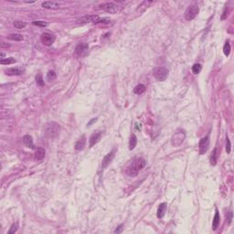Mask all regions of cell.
Wrapping results in <instances>:
<instances>
[{"instance_id":"7402d4cb","label":"cell","mask_w":234,"mask_h":234,"mask_svg":"<svg viewBox=\"0 0 234 234\" xmlns=\"http://www.w3.org/2000/svg\"><path fill=\"white\" fill-rule=\"evenodd\" d=\"M136 144H137V138L135 136V135H131V138H130V141H129V149L130 150H133V149L136 146Z\"/></svg>"},{"instance_id":"d4e9b609","label":"cell","mask_w":234,"mask_h":234,"mask_svg":"<svg viewBox=\"0 0 234 234\" xmlns=\"http://www.w3.org/2000/svg\"><path fill=\"white\" fill-rule=\"evenodd\" d=\"M202 70V66L199 63H195L192 66V72L194 74H199Z\"/></svg>"},{"instance_id":"4fadbf2b","label":"cell","mask_w":234,"mask_h":234,"mask_svg":"<svg viewBox=\"0 0 234 234\" xmlns=\"http://www.w3.org/2000/svg\"><path fill=\"white\" fill-rule=\"evenodd\" d=\"M86 145V137L85 135H82L75 144V149L77 151H81L85 147Z\"/></svg>"},{"instance_id":"83f0119b","label":"cell","mask_w":234,"mask_h":234,"mask_svg":"<svg viewBox=\"0 0 234 234\" xmlns=\"http://www.w3.org/2000/svg\"><path fill=\"white\" fill-rule=\"evenodd\" d=\"M15 62H16V60H15V59H13V58H6V59H4V60H0V63L3 64V65L13 64V63H15Z\"/></svg>"},{"instance_id":"cb8c5ba5","label":"cell","mask_w":234,"mask_h":234,"mask_svg":"<svg viewBox=\"0 0 234 234\" xmlns=\"http://www.w3.org/2000/svg\"><path fill=\"white\" fill-rule=\"evenodd\" d=\"M56 77H57V75H56V72L54 71H50L48 73H47V80H48V81H50V82L55 81Z\"/></svg>"},{"instance_id":"8fae6325","label":"cell","mask_w":234,"mask_h":234,"mask_svg":"<svg viewBox=\"0 0 234 234\" xmlns=\"http://www.w3.org/2000/svg\"><path fill=\"white\" fill-rule=\"evenodd\" d=\"M114 152H110V153H108L104 157V159H102V168H105L112 161H113V159H114Z\"/></svg>"},{"instance_id":"9a60e30c","label":"cell","mask_w":234,"mask_h":234,"mask_svg":"<svg viewBox=\"0 0 234 234\" xmlns=\"http://www.w3.org/2000/svg\"><path fill=\"white\" fill-rule=\"evenodd\" d=\"M5 72L9 76H17V75H20L23 71L22 70L18 69V68H9V69H6Z\"/></svg>"},{"instance_id":"d6986e66","label":"cell","mask_w":234,"mask_h":234,"mask_svg":"<svg viewBox=\"0 0 234 234\" xmlns=\"http://www.w3.org/2000/svg\"><path fill=\"white\" fill-rule=\"evenodd\" d=\"M23 142L24 144L27 146V147H30V148H35L34 147V144H33V139H32V136L30 135H27L23 137Z\"/></svg>"},{"instance_id":"ac0fdd59","label":"cell","mask_w":234,"mask_h":234,"mask_svg":"<svg viewBox=\"0 0 234 234\" xmlns=\"http://www.w3.org/2000/svg\"><path fill=\"white\" fill-rule=\"evenodd\" d=\"M220 213H219L218 210L216 209V213H215V216H214V219H213V222H212V227H213V230H217V228L220 225Z\"/></svg>"},{"instance_id":"1f68e13d","label":"cell","mask_w":234,"mask_h":234,"mask_svg":"<svg viewBox=\"0 0 234 234\" xmlns=\"http://www.w3.org/2000/svg\"><path fill=\"white\" fill-rule=\"evenodd\" d=\"M230 149H231L230 141L229 137L227 136V138H226V151H227V153H228V154H230Z\"/></svg>"},{"instance_id":"277c9868","label":"cell","mask_w":234,"mask_h":234,"mask_svg":"<svg viewBox=\"0 0 234 234\" xmlns=\"http://www.w3.org/2000/svg\"><path fill=\"white\" fill-rule=\"evenodd\" d=\"M199 12V9L198 6H196V5L190 6L188 7V9H186L185 12V18L188 21L193 20L194 18L198 16Z\"/></svg>"},{"instance_id":"4316f807","label":"cell","mask_w":234,"mask_h":234,"mask_svg":"<svg viewBox=\"0 0 234 234\" xmlns=\"http://www.w3.org/2000/svg\"><path fill=\"white\" fill-rule=\"evenodd\" d=\"M36 82H37V85L40 86V87H43L45 85L44 80L41 76V74H39V75L36 77Z\"/></svg>"},{"instance_id":"7a4b0ae2","label":"cell","mask_w":234,"mask_h":234,"mask_svg":"<svg viewBox=\"0 0 234 234\" xmlns=\"http://www.w3.org/2000/svg\"><path fill=\"white\" fill-rule=\"evenodd\" d=\"M60 131V127L58 124L50 123L46 127V135L50 139H55L59 136Z\"/></svg>"},{"instance_id":"f546056e","label":"cell","mask_w":234,"mask_h":234,"mask_svg":"<svg viewBox=\"0 0 234 234\" xmlns=\"http://www.w3.org/2000/svg\"><path fill=\"white\" fill-rule=\"evenodd\" d=\"M17 229H18V222H15L14 224H12L10 230H8V234H13V233L17 232Z\"/></svg>"},{"instance_id":"9c48e42d","label":"cell","mask_w":234,"mask_h":234,"mask_svg":"<svg viewBox=\"0 0 234 234\" xmlns=\"http://www.w3.org/2000/svg\"><path fill=\"white\" fill-rule=\"evenodd\" d=\"M99 19H100V17L97 15H87V16H84V17H81L80 19L78 20V23H81V24L90 23V22L97 23V21Z\"/></svg>"},{"instance_id":"7c38bea8","label":"cell","mask_w":234,"mask_h":234,"mask_svg":"<svg viewBox=\"0 0 234 234\" xmlns=\"http://www.w3.org/2000/svg\"><path fill=\"white\" fill-rule=\"evenodd\" d=\"M101 137H102V132H97V133H94L92 134L91 136L90 137V147H92L94 145H96L100 140H101Z\"/></svg>"},{"instance_id":"d6a6232c","label":"cell","mask_w":234,"mask_h":234,"mask_svg":"<svg viewBox=\"0 0 234 234\" xmlns=\"http://www.w3.org/2000/svg\"><path fill=\"white\" fill-rule=\"evenodd\" d=\"M227 16H228V9H227V7L224 9V11H223V13H222V16H221V20H224L225 19V18L227 17Z\"/></svg>"},{"instance_id":"3957f363","label":"cell","mask_w":234,"mask_h":234,"mask_svg":"<svg viewBox=\"0 0 234 234\" xmlns=\"http://www.w3.org/2000/svg\"><path fill=\"white\" fill-rule=\"evenodd\" d=\"M153 76L159 81H164L168 77V70L164 67H156L153 70Z\"/></svg>"},{"instance_id":"e0dca14e","label":"cell","mask_w":234,"mask_h":234,"mask_svg":"<svg viewBox=\"0 0 234 234\" xmlns=\"http://www.w3.org/2000/svg\"><path fill=\"white\" fill-rule=\"evenodd\" d=\"M219 155H220V152H219V149L216 147L214 148V150L210 156V164L212 166H215L217 164V161H218V157H219Z\"/></svg>"},{"instance_id":"6da1fadb","label":"cell","mask_w":234,"mask_h":234,"mask_svg":"<svg viewBox=\"0 0 234 234\" xmlns=\"http://www.w3.org/2000/svg\"><path fill=\"white\" fill-rule=\"evenodd\" d=\"M146 161L144 158H135V160L131 163V165L127 167L126 173L129 176H136L139 173V171H141L143 168L145 166Z\"/></svg>"},{"instance_id":"2e32d148","label":"cell","mask_w":234,"mask_h":234,"mask_svg":"<svg viewBox=\"0 0 234 234\" xmlns=\"http://www.w3.org/2000/svg\"><path fill=\"white\" fill-rule=\"evenodd\" d=\"M166 210V203H161L159 205V207L157 209V212H156V216L158 219H162L165 215V212Z\"/></svg>"},{"instance_id":"8d00e7d4","label":"cell","mask_w":234,"mask_h":234,"mask_svg":"<svg viewBox=\"0 0 234 234\" xmlns=\"http://www.w3.org/2000/svg\"><path fill=\"white\" fill-rule=\"evenodd\" d=\"M136 128L139 129V130H141V125H139V126H138V124H136Z\"/></svg>"},{"instance_id":"ba28073f","label":"cell","mask_w":234,"mask_h":234,"mask_svg":"<svg viewBox=\"0 0 234 234\" xmlns=\"http://www.w3.org/2000/svg\"><path fill=\"white\" fill-rule=\"evenodd\" d=\"M40 40H41L42 44H44L46 46H50L55 41V36L51 33L45 32V33L41 34Z\"/></svg>"},{"instance_id":"e575fe53","label":"cell","mask_w":234,"mask_h":234,"mask_svg":"<svg viewBox=\"0 0 234 234\" xmlns=\"http://www.w3.org/2000/svg\"><path fill=\"white\" fill-rule=\"evenodd\" d=\"M110 19L109 18H102V19H99L97 21V23H109Z\"/></svg>"},{"instance_id":"8992f818","label":"cell","mask_w":234,"mask_h":234,"mask_svg":"<svg viewBox=\"0 0 234 234\" xmlns=\"http://www.w3.org/2000/svg\"><path fill=\"white\" fill-rule=\"evenodd\" d=\"M100 9H102L110 14H114L120 11V6H118L117 5L114 4V3H104L99 6Z\"/></svg>"},{"instance_id":"5bb4252c","label":"cell","mask_w":234,"mask_h":234,"mask_svg":"<svg viewBox=\"0 0 234 234\" xmlns=\"http://www.w3.org/2000/svg\"><path fill=\"white\" fill-rule=\"evenodd\" d=\"M42 6L47 9H59L60 5L53 1H46L42 3Z\"/></svg>"},{"instance_id":"603a6c76","label":"cell","mask_w":234,"mask_h":234,"mask_svg":"<svg viewBox=\"0 0 234 234\" xmlns=\"http://www.w3.org/2000/svg\"><path fill=\"white\" fill-rule=\"evenodd\" d=\"M145 91V86L144 84H138V85L134 89V92L135 94H142Z\"/></svg>"},{"instance_id":"ffe728a7","label":"cell","mask_w":234,"mask_h":234,"mask_svg":"<svg viewBox=\"0 0 234 234\" xmlns=\"http://www.w3.org/2000/svg\"><path fill=\"white\" fill-rule=\"evenodd\" d=\"M35 157L37 160H42V159L45 157V150H44V148L42 147H39V148H37V150H36V154H35Z\"/></svg>"},{"instance_id":"484cf974","label":"cell","mask_w":234,"mask_h":234,"mask_svg":"<svg viewBox=\"0 0 234 234\" xmlns=\"http://www.w3.org/2000/svg\"><path fill=\"white\" fill-rule=\"evenodd\" d=\"M223 52L225 54V56L229 57L230 56V42L229 41H226L225 45L223 47Z\"/></svg>"},{"instance_id":"4dcf8cb0","label":"cell","mask_w":234,"mask_h":234,"mask_svg":"<svg viewBox=\"0 0 234 234\" xmlns=\"http://www.w3.org/2000/svg\"><path fill=\"white\" fill-rule=\"evenodd\" d=\"M32 24L35 25V26L41 27H47V25H48V24H47V22H45V21H41V20H39V21H33Z\"/></svg>"},{"instance_id":"f1b7e54d","label":"cell","mask_w":234,"mask_h":234,"mask_svg":"<svg viewBox=\"0 0 234 234\" xmlns=\"http://www.w3.org/2000/svg\"><path fill=\"white\" fill-rule=\"evenodd\" d=\"M14 26H15V27H17V29H18V30H22L27 26V24H26V22H23V21H15Z\"/></svg>"},{"instance_id":"d590c367","label":"cell","mask_w":234,"mask_h":234,"mask_svg":"<svg viewBox=\"0 0 234 234\" xmlns=\"http://www.w3.org/2000/svg\"><path fill=\"white\" fill-rule=\"evenodd\" d=\"M95 121H96V119H93V120H91V121L90 122V123L88 124V125H91V124L93 123V122H95Z\"/></svg>"},{"instance_id":"836d02e7","label":"cell","mask_w":234,"mask_h":234,"mask_svg":"<svg viewBox=\"0 0 234 234\" xmlns=\"http://www.w3.org/2000/svg\"><path fill=\"white\" fill-rule=\"evenodd\" d=\"M123 229H124V225L122 224V225H120L115 230H114V233H121V232H123Z\"/></svg>"},{"instance_id":"44dd1931","label":"cell","mask_w":234,"mask_h":234,"mask_svg":"<svg viewBox=\"0 0 234 234\" xmlns=\"http://www.w3.org/2000/svg\"><path fill=\"white\" fill-rule=\"evenodd\" d=\"M7 39L8 40H15V41H21L23 40V36L21 34H17V33H13V34H9L7 36Z\"/></svg>"},{"instance_id":"52a82bcc","label":"cell","mask_w":234,"mask_h":234,"mask_svg":"<svg viewBox=\"0 0 234 234\" xmlns=\"http://www.w3.org/2000/svg\"><path fill=\"white\" fill-rule=\"evenodd\" d=\"M210 146V137L209 136H205L203 137L199 144V151L200 155H204L206 152L208 151Z\"/></svg>"},{"instance_id":"30bf717a","label":"cell","mask_w":234,"mask_h":234,"mask_svg":"<svg viewBox=\"0 0 234 234\" xmlns=\"http://www.w3.org/2000/svg\"><path fill=\"white\" fill-rule=\"evenodd\" d=\"M89 49V46L88 44L86 43H81L79 44L77 47H76V49H75V52L78 56H83L84 54H85L87 52Z\"/></svg>"},{"instance_id":"5b68a950","label":"cell","mask_w":234,"mask_h":234,"mask_svg":"<svg viewBox=\"0 0 234 234\" xmlns=\"http://www.w3.org/2000/svg\"><path fill=\"white\" fill-rule=\"evenodd\" d=\"M185 133L184 131H179L176 134H174V135L171 138V144L173 146H179L185 140Z\"/></svg>"}]
</instances>
